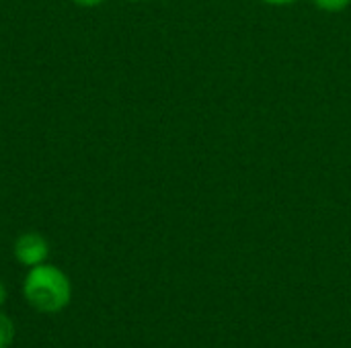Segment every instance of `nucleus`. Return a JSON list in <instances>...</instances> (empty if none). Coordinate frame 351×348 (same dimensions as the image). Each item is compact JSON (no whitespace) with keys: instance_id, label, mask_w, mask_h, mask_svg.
<instances>
[{"instance_id":"obj_6","label":"nucleus","mask_w":351,"mask_h":348,"mask_svg":"<svg viewBox=\"0 0 351 348\" xmlns=\"http://www.w3.org/2000/svg\"><path fill=\"white\" fill-rule=\"evenodd\" d=\"M263 2H267V4H292V2H296V0H263Z\"/></svg>"},{"instance_id":"obj_2","label":"nucleus","mask_w":351,"mask_h":348,"mask_svg":"<svg viewBox=\"0 0 351 348\" xmlns=\"http://www.w3.org/2000/svg\"><path fill=\"white\" fill-rule=\"evenodd\" d=\"M47 254H49V246H47V240L41 234L27 232V234L19 236V240L14 242V256L25 267L43 265Z\"/></svg>"},{"instance_id":"obj_3","label":"nucleus","mask_w":351,"mask_h":348,"mask_svg":"<svg viewBox=\"0 0 351 348\" xmlns=\"http://www.w3.org/2000/svg\"><path fill=\"white\" fill-rule=\"evenodd\" d=\"M12 338H14V326L4 314H0V348L10 347Z\"/></svg>"},{"instance_id":"obj_1","label":"nucleus","mask_w":351,"mask_h":348,"mask_svg":"<svg viewBox=\"0 0 351 348\" xmlns=\"http://www.w3.org/2000/svg\"><path fill=\"white\" fill-rule=\"evenodd\" d=\"M23 293L37 312L56 314L70 304L72 289L68 277L58 267L37 265L31 267V273L25 277Z\"/></svg>"},{"instance_id":"obj_7","label":"nucleus","mask_w":351,"mask_h":348,"mask_svg":"<svg viewBox=\"0 0 351 348\" xmlns=\"http://www.w3.org/2000/svg\"><path fill=\"white\" fill-rule=\"evenodd\" d=\"M6 302V289H4V285L0 283V306Z\"/></svg>"},{"instance_id":"obj_4","label":"nucleus","mask_w":351,"mask_h":348,"mask_svg":"<svg viewBox=\"0 0 351 348\" xmlns=\"http://www.w3.org/2000/svg\"><path fill=\"white\" fill-rule=\"evenodd\" d=\"M319 8H323V10H329V12H339V10H343V8H348L350 6L351 0H313Z\"/></svg>"},{"instance_id":"obj_5","label":"nucleus","mask_w":351,"mask_h":348,"mask_svg":"<svg viewBox=\"0 0 351 348\" xmlns=\"http://www.w3.org/2000/svg\"><path fill=\"white\" fill-rule=\"evenodd\" d=\"M101 2H105V0H74V4H78V6H86V8H90V6H99Z\"/></svg>"}]
</instances>
